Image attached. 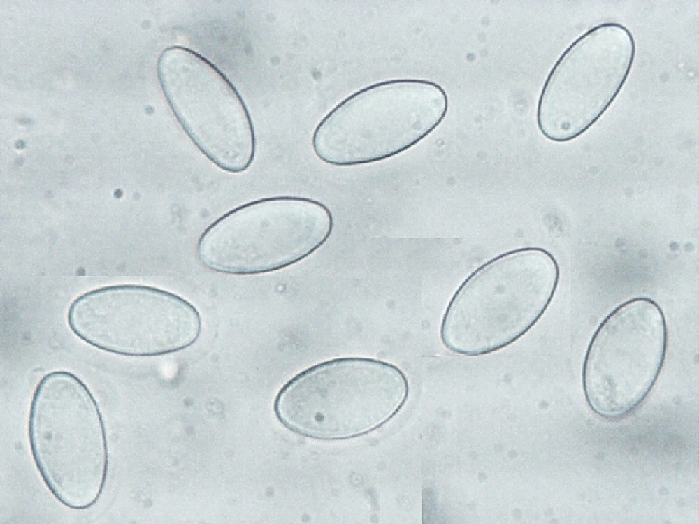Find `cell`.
Returning a JSON list of instances; mask_svg holds the SVG:
<instances>
[{
    "label": "cell",
    "mask_w": 699,
    "mask_h": 524,
    "mask_svg": "<svg viewBox=\"0 0 699 524\" xmlns=\"http://www.w3.org/2000/svg\"><path fill=\"white\" fill-rule=\"evenodd\" d=\"M632 32L617 22L598 24L572 41L548 73L536 110L540 133L566 143L591 128L607 111L635 61Z\"/></svg>",
    "instance_id": "8992f818"
},
{
    "label": "cell",
    "mask_w": 699,
    "mask_h": 524,
    "mask_svg": "<svg viewBox=\"0 0 699 524\" xmlns=\"http://www.w3.org/2000/svg\"><path fill=\"white\" fill-rule=\"evenodd\" d=\"M667 347L666 319L656 302L637 297L615 307L585 354L582 382L591 408L609 419L633 410L656 383Z\"/></svg>",
    "instance_id": "9c48e42d"
},
{
    "label": "cell",
    "mask_w": 699,
    "mask_h": 524,
    "mask_svg": "<svg viewBox=\"0 0 699 524\" xmlns=\"http://www.w3.org/2000/svg\"><path fill=\"white\" fill-rule=\"evenodd\" d=\"M448 110V95L435 82H377L352 94L322 118L312 134V149L321 161L336 166L380 161L430 135Z\"/></svg>",
    "instance_id": "277c9868"
},
{
    "label": "cell",
    "mask_w": 699,
    "mask_h": 524,
    "mask_svg": "<svg viewBox=\"0 0 699 524\" xmlns=\"http://www.w3.org/2000/svg\"><path fill=\"white\" fill-rule=\"evenodd\" d=\"M409 384L389 363L345 357L313 365L278 393L275 410L293 432L319 440H342L383 425L405 405Z\"/></svg>",
    "instance_id": "3957f363"
},
{
    "label": "cell",
    "mask_w": 699,
    "mask_h": 524,
    "mask_svg": "<svg viewBox=\"0 0 699 524\" xmlns=\"http://www.w3.org/2000/svg\"><path fill=\"white\" fill-rule=\"evenodd\" d=\"M157 71L169 108L195 147L225 172L247 170L255 157L254 128L242 96L225 74L182 45L165 48Z\"/></svg>",
    "instance_id": "52a82bcc"
},
{
    "label": "cell",
    "mask_w": 699,
    "mask_h": 524,
    "mask_svg": "<svg viewBox=\"0 0 699 524\" xmlns=\"http://www.w3.org/2000/svg\"><path fill=\"white\" fill-rule=\"evenodd\" d=\"M66 321L82 341L115 355L146 357L182 350L201 330L197 310L153 286L122 284L87 291L70 304Z\"/></svg>",
    "instance_id": "ba28073f"
},
{
    "label": "cell",
    "mask_w": 699,
    "mask_h": 524,
    "mask_svg": "<svg viewBox=\"0 0 699 524\" xmlns=\"http://www.w3.org/2000/svg\"><path fill=\"white\" fill-rule=\"evenodd\" d=\"M560 279L548 250H508L475 269L459 286L442 316L443 346L475 357L503 349L523 337L549 307Z\"/></svg>",
    "instance_id": "6da1fadb"
},
{
    "label": "cell",
    "mask_w": 699,
    "mask_h": 524,
    "mask_svg": "<svg viewBox=\"0 0 699 524\" xmlns=\"http://www.w3.org/2000/svg\"><path fill=\"white\" fill-rule=\"evenodd\" d=\"M27 433L53 497L73 510L94 507L106 483L109 449L102 412L87 384L66 370L43 376L31 400Z\"/></svg>",
    "instance_id": "7a4b0ae2"
},
{
    "label": "cell",
    "mask_w": 699,
    "mask_h": 524,
    "mask_svg": "<svg viewBox=\"0 0 699 524\" xmlns=\"http://www.w3.org/2000/svg\"><path fill=\"white\" fill-rule=\"evenodd\" d=\"M333 228L330 210L316 200L278 196L226 212L200 235L196 254L210 270L258 275L292 265L320 248Z\"/></svg>",
    "instance_id": "5b68a950"
}]
</instances>
